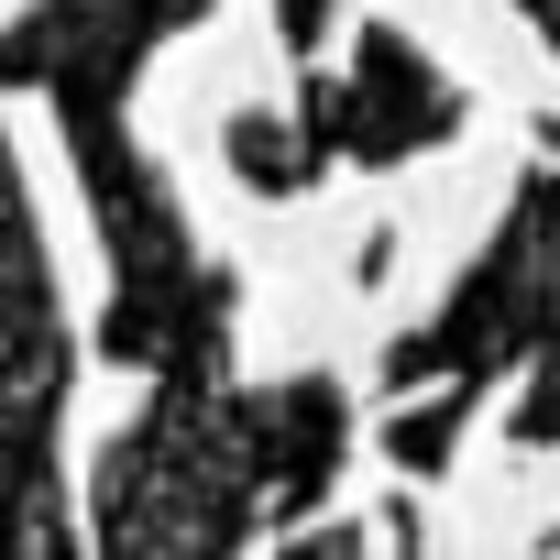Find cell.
<instances>
[{"label":"cell","instance_id":"7","mask_svg":"<svg viewBox=\"0 0 560 560\" xmlns=\"http://www.w3.org/2000/svg\"><path fill=\"white\" fill-rule=\"evenodd\" d=\"M505 440H516V451H560V341L527 363V396L505 407Z\"/></svg>","mask_w":560,"mask_h":560},{"label":"cell","instance_id":"6","mask_svg":"<svg viewBox=\"0 0 560 560\" xmlns=\"http://www.w3.org/2000/svg\"><path fill=\"white\" fill-rule=\"evenodd\" d=\"M220 154H231V176H242L253 198H298V187H319V176H330L298 110H231Z\"/></svg>","mask_w":560,"mask_h":560},{"label":"cell","instance_id":"8","mask_svg":"<svg viewBox=\"0 0 560 560\" xmlns=\"http://www.w3.org/2000/svg\"><path fill=\"white\" fill-rule=\"evenodd\" d=\"M330 12H341V0H275V23H287V56H298V67H319V45H330Z\"/></svg>","mask_w":560,"mask_h":560},{"label":"cell","instance_id":"5","mask_svg":"<svg viewBox=\"0 0 560 560\" xmlns=\"http://www.w3.org/2000/svg\"><path fill=\"white\" fill-rule=\"evenodd\" d=\"M298 121H308L319 165H374V176H385V165L440 154V143L472 121V100H462V78H440L396 23H363L341 78H330V67H298Z\"/></svg>","mask_w":560,"mask_h":560},{"label":"cell","instance_id":"9","mask_svg":"<svg viewBox=\"0 0 560 560\" xmlns=\"http://www.w3.org/2000/svg\"><path fill=\"white\" fill-rule=\"evenodd\" d=\"M516 12H527V23L549 34V56H560V0H516Z\"/></svg>","mask_w":560,"mask_h":560},{"label":"cell","instance_id":"10","mask_svg":"<svg viewBox=\"0 0 560 560\" xmlns=\"http://www.w3.org/2000/svg\"><path fill=\"white\" fill-rule=\"evenodd\" d=\"M549 549H560V527H549Z\"/></svg>","mask_w":560,"mask_h":560},{"label":"cell","instance_id":"3","mask_svg":"<svg viewBox=\"0 0 560 560\" xmlns=\"http://www.w3.org/2000/svg\"><path fill=\"white\" fill-rule=\"evenodd\" d=\"M560 341V121H538L527 143V176L505 198V231L472 253V275L440 298V319H418L396 352H385V385H396V418H385V462L407 483L451 472L483 385H505L516 363H538Z\"/></svg>","mask_w":560,"mask_h":560},{"label":"cell","instance_id":"1","mask_svg":"<svg viewBox=\"0 0 560 560\" xmlns=\"http://www.w3.org/2000/svg\"><path fill=\"white\" fill-rule=\"evenodd\" d=\"M209 12V0H34L0 34V100L34 89L67 132V165L89 187L100 220V264H110V319L100 352L154 374V385H198L231 374V330H242V275L220 253H198L176 176L132 143V78Z\"/></svg>","mask_w":560,"mask_h":560},{"label":"cell","instance_id":"2","mask_svg":"<svg viewBox=\"0 0 560 560\" xmlns=\"http://www.w3.org/2000/svg\"><path fill=\"white\" fill-rule=\"evenodd\" d=\"M341 462H352L341 374L154 385L143 418L89 472V538L100 549H242L264 527H308Z\"/></svg>","mask_w":560,"mask_h":560},{"label":"cell","instance_id":"4","mask_svg":"<svg viewBox=\"0 0 560 560\" xmlns=\"http://www.w3.org/2000/svg\"><path fill=\"white\" fill-rule=\"evenodd\" d=\"M67 396H78V341H67V298L34 231V187L0 121V549H67Z\"/></svg>","mask_w":560,"mask_h":560}]
</instances>
